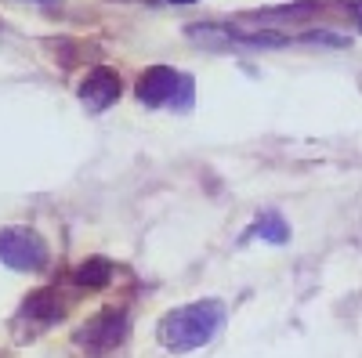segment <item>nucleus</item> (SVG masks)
I'll return each mask as SVG.
<instances>
[{"mask_svg":"<svg viewBox=\"0 0 362 358\" xmlns=\"http://www.w3.org/2000/svg\"><path fill=\"white\" fill-rule=\"evenodd\" d=\"M44 4H51V0H44Z\"/></svg>","mask_w":362,"mask_h":358,"instance_id":"obj_11","label":"nucleus"},{"mask_svg":"<svg viewBox=\"0 0 362 358\" xmlns=\"http://www.w3.org/2000/svg\"><path fill=\"white\" fill-rule=\"evenodd\" d=\"M109 279H112V264L102 261V257L87 261L83 268H76V272H73V282H76V286H90V290H95V286H105Z\"/></svg>","mask_w":362,"mask_h":358,"instance_id":"obj_7","label":"nucleus"},{"mask_svg":"<svg viewBox=\"0 0 362 358\" xmlns=\"http://www.w3.org/2000/svg\"><path fill=\"white\" fill-rule=\"evenodd\" d=\"M250 235H257V239H268V243H286V239H290V232H286V221H283L279 214H264V217H257V225L250 228Z\"/></svg>","mask_w":362,"mask_h":358,"instance_id":"obj_8","label":"nucleus"},{"mask_svg":"<svg viewBox=\"0 0 362 358\" xmlns=\"http://www.w3.org/2000/svg\"><path fill=\"white\" fill-rule=\"evenodd\" d=\"M124 330H127L124 311L105 308V311H98L95 318H90L87 326H80V330H76V344H83L87 351H109V347H116L119 340H124Z\"/></svg>","mask_w":362,"mask_h":358,"instance_id":"obj_3","label":"nucleus"},{"mask_svg":"<svg viewBox=\"0 0 362 358\" xmlns=\"http://www.w3.org/2000/svg\"><path fill=\"white\" fill-rule=\"evenodd\" d=\"M66 315L62 308V297H58V290H37L29 301L22 304V318L29 322H37V326H51Z\"/></svg>","mask_w":362,"mask_h":358,"instance_id":"obj_6","label":"nucleus"},{"mask_svg":"<svg viewBox=\"0 0 362 358\" xmlns=\"http://www.w3.org/2000/svg\"><path fill=\"white\" fill-rule=\"evenodd\" d=\"M174 4H192V0H174Z\"/></svg>","mask_w":362,"mask_h":358,"instance_id":"obj_10","label":"nucleus"},{"mask_svg":"<svg viewBox=\"0 0 362 358\" xmlns=\"http://www.w3.org/2000/svg\"><path fill=\"white\" fill-rule=\"evenodd\" d=\"M80 98H83V105H90L95 112L109 109V105L119 98V76H116L112 69L87 73V80L80 83Z\"/></svg>","mask_w":362,"mask_h":358,"instance_id":"obj_5","label":"nucleus"},{"mask_svg":"<svg viewBox=\"0 0 362 358\" xmlns=\"http://www.w3.org/2000/svg\"><path fill=\"white\" fill-rule=\"evenodd\" d=\"M221 322H225V308L218 301H196L167 311L156 326V337L167 351H192L203 347L206 340H214Z\"/></svg>","mask_w":362,"mask_h":358,"instance_id":"obj_1","label":"nucleus"},{"mask_svg":"<svg viewBox=\"0 0 362 358\" xmlns=\"http://www.w3.org/2000/svg\"><path fill=\"white\" fill-rule=\"evenodd\" d=\"M355 18H358V25H362V0H355Z\"/></svg>","mask_w":362,"mask_h":358,"instance_id":"obj_9","label":"nucleus"},{"mask_svg":"<svg viewBox=\"0 0 362 358\" xmlns=\"http://www.w3.org/2000/svg\"><path fill=\"white\" fill-rule=\"evenodd\" d=\"M177 87H189V76H181L167 66H153V69H145L138 76V102L148 105V109H156V105H167L177 98Z\"/></svg>","mask_w":362,"mask_h":358,"instance_id":"obj_4","label":"nucleus"},{"mask_svg":"<svg viewBox=\"0 0 362 358\" xmlns=\"http://www.w3.org/2000/svg\"><path fill=\"white\" fill-rule=\"evenodd\" d=\"M0 261L15 272H40L47 264V246L29 228H4L0 232Z\"/></svg>","mask_w":362,"mask_h":358,"instance_id":"obj_2","label":"nucleus"}]
</instances>
